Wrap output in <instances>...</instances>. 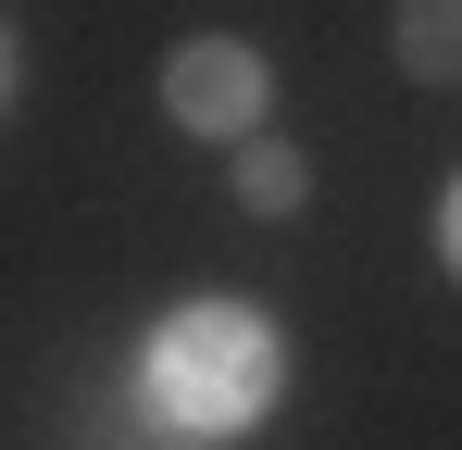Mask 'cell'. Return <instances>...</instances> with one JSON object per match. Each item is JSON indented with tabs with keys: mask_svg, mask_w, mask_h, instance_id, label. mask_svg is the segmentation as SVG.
Here are the masks:
<instances>
[{
	"mask_svg": "<svg viewBox=\"0 0 462 450\" xmlns=\"http://www.w3.org/2000/svg\"><path fill=\"white\" fill-rule=\"evenodd\" d=\"M263 100H275V75L250 38H175L162 51V113L188 138H263Z\"/></svg>",
	"mask_w": 462,
	"mask_h": 450,
	"instance_id": "obj_2",
	"label": "cell"
},
{
	"mask_svg": "<svg viewBox=\"0 0 462 450\" xmlns=\"http://www.w3.org/2000/svg\"><path fill=\"white\" fill-rule=\"evenodd\" d=\"M275 375H288V351H275L263 313H237V300H188V313L151 325L138 388H151V413L175 426V438H237V426L275 400Z\"/></svg>",
	"mask_w": 462,
	"mask_h": 450,
	"instance_id": "obj_1",
	"label": "cell"
},
{
	"mask_svg": "<svg viewBox=\"0 0 462 450\" xmlns=\"http://www.w3.org/2000/svg\"><path fill=\"white\" fill-rule=\"evenodd\" d=\"M13 75H25V51H13V25H0V100H13Z\"/></svg>",
	"mask_w": 462,
	"mask_h": 450,
	"instance_id": "obj_6",
	"label": "cell"
},
{
	"mask_svg": "<svg viewBox=\"0 0 462 450\" xmlns=\"http://www.w3.org/2000/svg\"><path fill=\"white\" fill-rule=\"evenodd\" d=\"M438 263L462 276V175H450V201H438Z\"/></svg>",
	"mask_w": 462,
	"mask_h": 450,
	"instance_id": "obj_5",
	"label": "cell"
},
{
	"mask_svg": "<svg viewBox=\"0 0 462 450\" xmlns=\"http://www.w3.org/2000/svg\"><path fill=\"white\" fill-rule=\"evenodd\" d=\"M312 201V163L288 138H237V213H263V225H288Z\"/></svg>",
	"mask_w": 462,
	"mask_h": 450,
	"instance_id": "obj_4",
	"label": "cell"
},
{
	"mask_svg": "<svg viewBox=\"0 0 462 450\" xmlns=\"http://www.w3.org/2000/svg\"><path fill=\"white\" fill-rule=\"evenodd\" d=\"M162 450H226V438H162Z\"/></svg>",
	"mask_w": 462,
	"mask_h": 450,
	"instance_id": "obj_7",
	"label": "cell"
},
{
	"mask_svg": "<svg viewBox=\"0 0 462 450\" xmlns=\"http://www.w3.org/2000/svg\"><path fill=\"white\" fill-rule=\"evenodd\" d=\"M387 51L412 88H462V0H400L387 13Z\"/></svg>",
	"mask_w": 462,
	"mask_h": 450,
	"instance_id": "obj_3",
	"label": "cell"
}]
</instances>
